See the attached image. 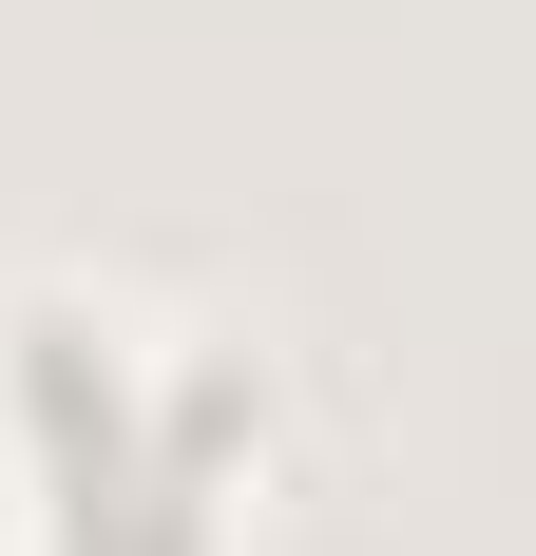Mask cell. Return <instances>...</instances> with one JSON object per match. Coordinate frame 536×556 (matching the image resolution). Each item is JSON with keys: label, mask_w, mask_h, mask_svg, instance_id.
Segmentation results:
<instances>
[{"label": "cell", "mask_w": 536, "mask_h": 556, "mask_svg": "<svg viewBox=\"0 0 536 556\" xmlns=\"http://www.w3.org/2000/svg\"><path fill=\"white\" fill-rule=\"evenodd\" d=\"M0 442L39 480V556H230L268 442V365L230 327H154L115 288H0Z\"/></svg>", "instance_id": "cell-1"}]
</instances>
